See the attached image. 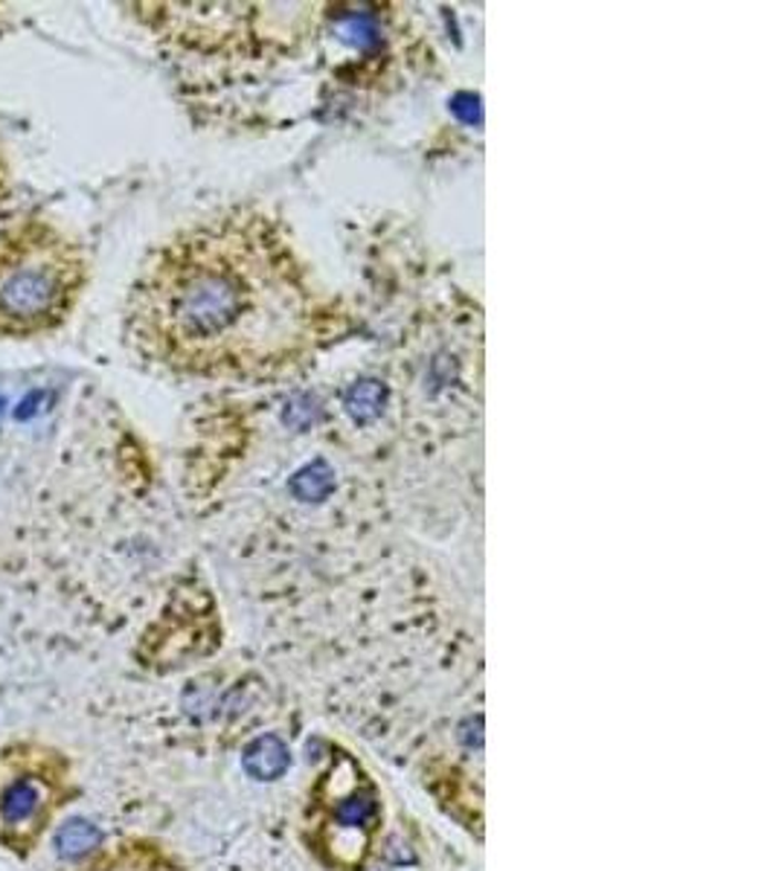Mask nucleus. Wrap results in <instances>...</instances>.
Wrapping results in <instances>:
<instances>
[{
	"label": "nucleus",
	"instance_id": "nucleus-6",
	"mask_svg": "<svg viewBox=\"0 0 776 871\" xmlns=\"http://www.w3.org/2000/svg\"><path fill=\"white\" fill-rule=\"evenodd\" d=\"M99 848H103V831L85 817H71L53 833V851L71 863L94 857Z\"/></svg>",
	"mask_w": 776,
	"mask_h": 871
},
{
	"label": "nucleus",
	"instance_id": "nucleus-8",
	"mask_svg": "<svg viewBox=\"0 0 776 871\" xmlns=\"http://www.w3.org/2000/svg\"><path fill=\"white\" fill-rule=\"evenodd\" d=\"M0 405H3V401H0Z\"/></svg>",
	"mask_w": 776,
	"mask_h": 871
},
{
	"label": "nucleus",
	"instance_id": "nucleus-3",
	"mask_svg": "<svg viewBox=\"0 0 776 871\" xmlns=\"http://www.w3.org/2000/svg\"><path fill=\"white\" fill-rule=\"evenodd\" d=\"M385 825L381 790L355 755H332L306 801V840L335 871H358Z\"/></svg>",
	"mask_w": 776,
	"mask_h": 871
},
{
	"label": "nucleus",
	"instance_id": "nucleus-4",
	"mask_svg": "<svg viewBox=\"0 0 776 871\" xmlns=\"http://www.w3.org/2000/svg\"><path fill=\"white\" fill-rule=\"evenodd\" d=\"M64 770L55 753L15 744L0 753V842L30 851L62 799Z\"/></svg>",
	"mask_w": 776,
	"mask_h": 871
},
{
	"label": "nucleus",
	"instance_id": "nucleus-2",
	"mask_svg": "<svg viewBox=\"0 0 776 871\" xmlns=\"http://www.w3.org/2000/svg\"><path fill=\"white\" fill-rule=\"evenodd\" d=\"M85 265L50 227L32 224L0 242V335H35L71 314Z\"/></svg>",
	"mask_w": 776,
	"mask_h": 871
},
{
	"label": "nucleus",
	"instance_id": "nucleus-5",
	"mask_svg": "<svg viewBox=\"0 0 776 871\" xmlns=\"http://www.w3.org/2000/svg\"><path fill=\"white\" fill-rule=\"evenodd\" d=\"M82 871H187L181 860L151 840H126L114 848H99L87 857Z\"/></svg>",
	"mask_w": 776,
	"mask_h": 871
},
{
	"label": "nucleus",
	"instance_id": "nucleus-7",
	"mask_svg": "<svg viewBox=\"0 0 776 871\" xmlns=\"http://www.w3.org/2000/svg\"><path fill=\"white\" fill-rule=\"evenodd\" d=\"M289 749L283 747V741L268 735V738H259L248 753H244V770L251 773L253 778L259 781H271V778H280L285 770H289Z\"/></svg>",
	"mask_w": 776,
	"mask_h": 871
},
{
	"label": "nucleus",
	"instance_id": "nucleus-1",
	"mask_svg": "<svg viewBox=\"0 0 776 871\" xmlns=\"http://www.w3.org/2000/svg\"><path fill=\"white\" fill-rule=\"evenodd\" d=\"M326 308L285 235L253 212L201 221L146 262L128 303L143 358L205 378H265L300 364Z\"/></svg>",
	"mask_w": 776,
	"mask_h": 871
}]
</instances>
